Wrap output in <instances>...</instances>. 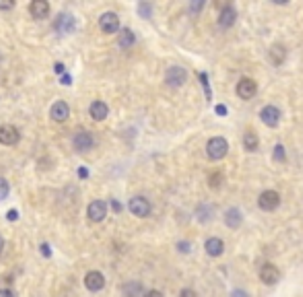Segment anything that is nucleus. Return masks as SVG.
I'll return each mask as SVG.
<instances>
[{"label": "nucleus", "instance_id": "nucleus-1", "mask_svg": "<svg viewBox=\"0 0 303 297\" xmlns=\"http://www.w3.org/2000/svg\"><path fill=\"white\" fill-rule=\"evenodd\" d=\"M206 153H208L210 159L218 161V159H223V157L229 153V143L225 141L223 136H214V138H210L208 145H206Z\"/></svg>", "mask_w": 303, "mask_h": 297}, {"label": "nucleus", "instance_id": "nucleus-2", "mask_svg": "<svg viewBox=\"0 0 303 297\" xmlns=\"http://www.w3.org/2000/svg\"><path fill=\"white\" fill-rule=\"evenodd\" d=\"M258 204L262 211H276L278 204H280V196L276 190H264L260 198H258Z\"/></svg>", "mask_w": 303, "mask_h": 297}, {"label": "nucleus", "instance_id": "nucleus-3", "mask_svg": "<svg viewBox=\"0 0 303 297\" xmlns=\"http://www.w3.org/2000/svg\"><path fill=\"white\" fill-rule=\"evenodd\" d=\"M128 208H130L132 215H136V217H140V219H144V217L150 215V202H148L144 196H134V198H130Z\"/></svg>", "mask_w": 303, "mask_h": 297}, {"label": "nucleus", "instance_id": "nucleus-4", "mask_svg": "<svg viewBox=\"0 0 303 297\" xmlns=\"http://www.w3.org/2000/svg\"><path fill=\"white\" fill-rule=\"evenodd\" d=\"M99 27L104 33H118L120 31V17H118L116 13H104L99 19Z\"/></svg>", "mask_w": 303, "mask_h": 297}, {"label": "nucleus", "instance_id": "nucleus-5", "mask_svg": "<svg viewBox=\"0 0 303 297\" xmlns=\"http://www.w3.org/2000/svg\"><path fill=\"white\" fill-rule=\"evenodd\" d=\"M186 79H188V73H186V68H182V66H172L170 71H167V75H165L167 85L176 87V89L186 83Z\"/></svg>", "mask_w": 303, "mask_h": 297}, {"label": "nucleus", "instance_id": "nucleus-6", "mask_svg": "<svg viewBox=\"0 0 303 297\" xmlns=\"http://www.w3.org/2000/svg\"><path fill=\"white\" fill-rule=\"evenodd\" d=\"M56 31L62 33V36H68V33H72L76 29V19L70 15V13H62L58 19H56Z\"/></svg>", "mask_w": 303, "mask_h": 297}, {"label": "nucleus", "instance_id": "nucleus-7", "mask_svg": "<svg viewBox=\"0 0 303 297\" xmlns=\"http://www.w3.org/2000/svg\"><path fill=\"white\" fill-rule=\"evenodd\" d=\"M21 141V132L19 128H14L10 124H4V126H0V143L6 145V147H12Z\"/></svg>", "mask_w": 303, "mask_h": 297}, {"label": "nucleus", "instance_id": "nucleus-8", "mask_svg": "<svg viewBox=\"0 0 303 297\" xmlns=\"http://www.w3.org/2000/svg\"><path fill=\"white\" fill-rule=\"evenodd\" d=\"M72 145H74V149H76V151H80V153H87L89 149H93V145H95V138H93V134H91V132H87V130H80L78 134H74V138H72Z\"/></svg>", "mask_w": 303, "mask_h": 297}, {"label": "nucleus", "instance_id": "nucleus-9", "mask_svg": "<svg viewBox=\"0 0 303 297\" xmlns=\"http://www.w3.org/2000/svg\"><path fill=\"white\" fill-rule=\"evenodd\" d=\"M87 215L93 223H101L106 217H108V204L104 200H93L87 208Z\"/></svg>", "mask_w": 303, "mask_h": 297}, {"label": "nucleus", "instance_id": "nucleus-10", "mask_svg": "<svg viewBox=\"0 0 303 297\" xmlns=\"http://www.w3.org/2000/svg\"><path fill=\"white\" fill-rule=\"evenodd\" d=\"M258 93V83L254 81V79H242L240 83H238V95L242 97V99H252Z\"/></svg>", "mask_w": 303, "mask_h": 297}, {"label": "nucleus", "instance_id": "nucleus-11", "mask_svg": "<svg viewBox=\"0 0 303 297\" xmlns=\"http://www.w3.org/2000/svg\"><path fill=\"white\" fill-rule=\"evenodd\" d=\"M85 287H87L91 293L101 291V289L106 287V276L101 274L99 270H91V272H87V276H85Z\"/></svg>", "mask_w": 303, "mask_h": 297}, {"label": "nucleus", "instance_id": "nucleus-12", "mask_svg": "<svg viewBox=\"0 0 303 297\" xmlns=\"http://www.w3.org/2000/svg\"><path fill=\"white\" fill-rule=\"evenodd\" d=\"M260 281L264 285H276L280 281V270L274 264H264L260 268Z\"/></svg>", "mask_w": 303, "mask_h": 297}, {"label": "nucleus", "instance_id": "nucleus-13", "mask_svg": "<svg viewBox=\"0 0 303 297\" xmlns=\"http://www.w3.org/2000/svg\"><path fill=\"white\" fill-rule=\"evenodd\" d=\"M260 118H262V122L268 128H274V126H278V122H280V110L274 108V106H266V108H262Z\"/></svg>", "mask_w": 303, "mask_h": 297}, {"label": "nucleus", "instance_id": "nucleus-14", "mask_svg": "<svg viewBox=\"0 0 303 297\" xmlns=\"http://www.w3.org/2000/svg\"><path fill=\"white\" fill-rule=\"evenodd\" d=\"M50 116H52V120H56V122H66L70 116V106L66 101H56L52 106V110H50Z\"/></svg>", "mask_w": 303, "mask_h": 297}, {"label": "nucleus", "instance_id": "nucleus-15", "mask_svg": "<svg viewBox=\"0 0 303 297\" xmlns=\"http://www.w3.org/2000/svg\"><path fill=\"white\" fill-rule=\"evenodd\" d=\"M235 19H238V13H235V9L231 5H223L221 13H218V25H221V27H231L235 23Z\"/></svg>", "mask_w": 303, "mask_h": 297}, {"label": "nucleus", "instance_id": "nucleus-16", "mask_svg": "<svg viewBox=\"0 0 303 297\" xmlns=\"http://www.w3.org/2000/svg\"><path fill=\"white\" fill-rule=\"evenodd\" d=\"M204 248H206L208 256L218 258V256H223V252H225V243H223V239H218V237H210V239H206Z\"/></svg>", "mask_w": 303, "mask_h": 297}, {"label": "nucleus", "instance_id": "nucleus-17", "mask_svg": "<svg viewBox=\"0 0 303 297\" xmlns=\"http://www.w3.org/2000/svg\"><path fill=\"white\" fill-rule=\"evenodd\" d=\"M89 114L93 120L101 122V120H106L108 114H110V108H108V103L106 101H93L91 103V108H89Z\"/></svg>", "mask_w": 303, "mask_h": 297}, {"label": "nucleus", "instance_id": "nucleus-18", "mask_svg": "<svg viewBox=\"0 0 303 297\" xmlns=\"http://www.w3.org/2000/svg\"><path fill=\"white\" fill-rule=\"evenodd\" d=\"M29 11L36 19H46V17L50 15V3H46V0H33Z\"/></svg>", "mask_w": 303, "mask_h": 297}, {"label": "nucleus", "instance_id": "nucleus-19", "mask_svg": "<svg viewBox=\"0 0 303 297\" xmlns=\"http://www.w3.org/2000/svg\"><path fill=\"white\" fill-rule=\"evenodd\" d=\"M268 58H270V62L274 66H280L284 62V58H287V50H284V46H280V44H274L270 50H268Z\"/></svg>", "mask_w": 303, "mask_h": 297}, {"label": "nucleus", "instance_id": "nucleus-20", "mask_svg": "<svg viewBox=\"0 0 303 297\" xmlns=\"http://www.w3.org/2000/svg\"><path fill=\"white\" fill-rule=\"evenodd\" d=\"M118 44H120V48H124V50H128V48H132L134 44H136V36H134V31L132 29H122L120 31V38H118Z\"/></svg>", "mask_w": 303, "mask_h": 297}, {"label": "nucleus", "instance_id": "nucleus-21", "mask_svg": "<svg viewBox=\"0 0 303 297\" xmlns=\"http://www.w3.org/2000/svg\"><path fill=\"white\" fill-rule=\"evenodd\" d=\"M225 223H227V227L235 229V227H240L244 223V215L238 211V208H229V211L225 213Z\"/></svg>", "mask_w": 303, "mask_h": 297}, {"label": "nucleus", "instance_id": "nucleus-22", "mask_svg": "<svg viewBox=\"0 0 303 297\" xmlns=\"http://www.w3.org/2000/svg\"><path fill=\"white\" fill-rule=\"evenodd\" d=\"M124 297H144V289L138 281H130L124 285Z\"/></svg>", "mask_w": 303, "mask_h": 297}, {"label": "nucleus", "instance_id": "nucleus-23", "mask_svg": "<svg viewBox=\"0 0 303 297\" xmlns=\"http://www.w3.org/2000/svg\"><path fill=\"white\" fill-rule=\"evenodd\" d=\"M244 145H246L248 151H258V147H260V138H258V134H256L254 130L246 132V136H244Z\"/></svg>", "mask_w": 303, "mask_h": 297}, {"label": "nucleus", "instance_id": "nucleus-24", "mask_svg": "<svg viewBox=\"0 0 303 297\" xmlns=\"http://www.w3.org/2000/svg\"><path fill=\"white\" fill-rule=\"evenodd\" d=\"M208 184H210L212 190H218V188L223 186V173L221 171H212L210 178H208Z\"/></svg>", "mask_w": 303, "mask_h": 297}, {"label": "nucleus", "instance_id": "nucleus-25", "mask_svg": "<svg viewBox=\"0 0 303 297\" xmlns=\"http://www.w3.org/2000/svg\"><path fill=\"white\" fill-rule=\"evenodd\" d=\"M210 213H212V208H210L208 204H202V206L198 208V221H202V223L210 221V219H212V217H210Z\"/></svg>", "mask_w": 303, "mask_h": 297}, {"label": "nucleus", "instance_id": "nucleus-26", "mask_svg": "<svg viewBox=\"0 0 303 297\" xmlns=\"http://www.w3.org/2000/svg\"><path fill=\"white\" fill-rule=\"evenodd\" d=\"M10 194V184L6 178H0V200H4Z\"/></svg>", "mask_w": 303, "mask_h": 297}, {"label": "nucleus", "instance_id": "nucleus-27", "mask_svg": "<svg viewBox=\"0 0 303 297\" xmlns=\"http://www.w3.org/2000/svg\"><path fill=\"white\" fill-rule=\"evenodd\" d=\"M287 159V151H284L282 145H276L274 147V161H284Z\"/></svg>", "mask_w": 303, "mask_h": 297}, {"label": "nucleus", "instance_id": "nucleus-28", "mask_svg": "<svg viewBox=\"0 0 303 297\" xmlns=\"http://www.w3.org/2000/svg\"><path fill=\"white\" fill-rule=\"evenodd\" d=\"M138 13H140L142 17H146V19H148V17H150V5H146V3H140V5H138Z\"/></svg>", "mask_w": 303, "mask_h": 297}, {"label": "nucleus", "instance_id": "nucleus-29", "mask_svg": "<svg viewBox=\"0 0 303 297\" xmlns=\"http://www.w3.org/2000/svg\"><path fill=\"white\" fill-rule=\"evenodd\" d=\"M192 13H198V11H202V9H204V0H198V3H192Z\"/></svg>", "mask_w": 303, "mask_h": 297}, {"label": "nucleus", "instance_id": "nucleus-30", "mask_svg": "<svg viewBox=\"0 0 303 297\" xmlns=\"http://www.w3.org/2000/svg\"><path fill=\"white\" fill-rule=\"evenodd\" d=\"M54 71H56L58 75H62V77L66 75V68H64V64H62V62H56V64H54Z\"/></svg>", "mask_w": 303, "mask_h": 297}, {"label": "nucleus", "instance_id": "nucleus-31", "mask_svg": "<svg viewBox=\"0 0 303 297\" xmlns=\"http://www.w3.org/2000/svg\"><path fill=\"white\" fill-rule=\"evenodd\" d=\"M0 9H2V11H10V9H14V0H10V3H0Z\"/></svg>", "mask_w": 303, "mask_h": 297}, {"label": "nucleus", "instance_id": "nucleus-32", "mask_svg": "<svg viewBox=\"0 0 303 297\" xmlns=\"http://www.w3.org/2000/svg\"><path fill=\"white\" fill-rule=\"evenodd\" d=\"M42 254H44L46 258H50V256H52V250H50V246H48V243H44V246H42Z\"/></svg>", "mask_w": 303, "mask_h": 297}, {"label": "nucleus", "instance_id": "nucleus-33", "mask_svg": "<svg viewBox=\"0 0 303 297\" xmlns=\"http://www.w3.org/2000/svg\"><path fill=\"white\" fill-rule=\"evenodd\" d=\"M180 297H196V293H194L192 289H184V291L180 293Z\"/></svg>", "mask_w": 303, "mask_h": 297}, {"label": "nucleus", "instance_id": "nucleus-34", "mask_svg": "<svg viewBox=\"0 0 303 297\" xmlns=\"http://www.w3.org/2000/svg\"><path fill=\"white\" fill-rule=\"evenodd\" d=\"M144 297H163V293L153 289V291H146V293H144Z\"/></svg>", "mask_w": 303, "mask_h": 297}, {"label": "nucleus", "instance_id": "nucleus-35", "mask_svg": "<svg viewBox=\"0 0 303 297\" xmlns=\"http://www.w3.org/2000/svg\"><path fill=\"white\" fill-rule=\"evenodd\" d=\"M0 297H14V293L10 289H0Z\"/></svg>", "mask_w": 303, "mask_h": 297}, {"label": "nucleus", "instance_id": "nucleus-36", "mask_svg": "<svg viewBox=\"0 0 303 297\" xmlns=\"http://www.w3.org/2000/svg\"><path fill=\"white\" fill-rule=\"evenodd\" d=\"M6 219H8V221H16V219H19V213H16V211H8Z\"/></svg>", "mask_w": 303, "mask_h": 297}, {"label": "nucleus", "instance_id": "nucleus-37", "mask_svg": "<svg viewBox=\"0 0 303 297\" xmlns=\"http://www.w3.org/2000/svg\"><path fill=\"white\" fill-rule=\"evenodd\" d=\"M178 248H180V252H190V243H178Z\"/></svg>", "mask_w": 303, "mask_h": 297}, {"label": "nucleus", "instance_id": "nucleus-38", "mask_svg": "<svg viewBox=\"0 0 303 297\" xmlns=\"http://www.w3.org/2000/svg\"><path fill=\"white\" fill-rule=\"evenodd\" d=\"M231 297H250L246 291H242V289H238V291H233V295Z\"/></svg>", "mask_w": 303, "mask_h": 297}, {"label": "nucleus", "instance_id": "nucleus-39", "mask_svg": "<svg viewBox=\"0 0 303 297\" xmlns=\"http://www.w3.org/2000/svg\"><path fill=\"white\" fill-rule=\"evenodd\" d=\"M216 114L218 116H227V108L225 106H216Z\"/></svg>", "mask_w": 303, "mask_h": 297}, {"label": "nucleus", "instance_id": "nucleus-40", "mask_svg": "<svg viewBox=\"0 0 303 297\" xmlns=\"http://www.w3.org/2000/svg\"><path fill=\"white\" fill-rule=\"evenodd\" d=\"M78 176H80L82 180H85V178H89V171H87L85 167H80V169H78Z\"/></svg>", "mask_w": 303, "mask_h": 297}, {"label": "nucleus", "instance_id": "nucleus-41", "mask_svg": "<svg viewBox=\"0 0 303 297\" xmlns=\"http://www.w3.org/2000/svg\"><path fill=\"white\" fill-rule=\"evenodd\" d=\"M62 83H64V85H72V77H70V75H64V77H62Z\"/></svg>", "mask_w": 303, "mask_h": 297}, {"label": "nucleus", "instance_id": "nucleus-42", "mask_svg": "<svg viewBox=\"0 0 303 297\" xmlns=\"http://www.w3.org/2000/svg\"><path fill=\"white\" fill-rule=\"evenodd\" d=\"M112 206H114V211H116V213H120V211H122V204H120V202H116V200L112 202Z\"/></svg>", "mask_w": 303, "mask_h": 297}, {"label": "nucleus", "instance_id": "nucleus-43", "mask_svg": "<svg viewBox=\"0 0 303 297\" xmlns=\"http://www.w3.org/2000/svg\"><path fill=\"white\" fill-rule=\"evenodd\" d=\"M2 250H4V237L0 235V254H2Z\"/></svg>", "mask_w": 303, "mask_h": 297}]
</instances>
